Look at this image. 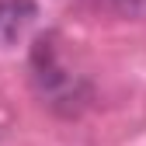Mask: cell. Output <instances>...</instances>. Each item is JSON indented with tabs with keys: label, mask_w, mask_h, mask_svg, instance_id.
Returning a JSON list of instances; mask_svg holds the SVG:
<instances>
[{
	"label": "cell",
	"mask_w": 146,
	"mask_h": 146,
	"mask_svg": "<svg viewBox=\"0 0 146 146\" xmlns=\"http://www.w3.org/2000/svg\"><path fill=\"white\" fill-rule=\"evenodd\" d=\"M31 87L56 115H80L90 101V84L73 66H66L63 52L56 45V35H38L28 56Z\"/></svg>",
	"instance_id": "1"
},
{
	"label": "cell",
	"mask_w": 146,
	"mask_h": 146,
	"mask_svg": "<svg viewBox=\"0 0 146 146\" xmlns=\"http://www.w3.org/2000/svg\"><path fill=\"white\" fill-rule=\"evenodd\" d=\"M38 17L35 0H0V49H11L25 38V31Z\"/></svg>",
	"instance_id": "2"
},
{
	"label": "cell",
	"mask_w": 146,
	"mask_h": 146,
	"mask_svg": "<svg viewBox=\"0 0 146 146\" xmlns=\"http://www.w3.org/2000/svg\"><path fill=\"white\" fill-rule=\"evenodd\" d=\"M122 17H146V0H108Z\"/></svg>",
	"instance_id": "3"
}]
</instances>
